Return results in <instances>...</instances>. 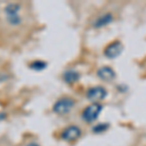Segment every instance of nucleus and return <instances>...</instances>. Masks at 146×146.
<instances>
[{"mask_svg":"<svg viewBox=\"0 0 146 146\" xmlns=\"http://www.w3.org/2000/svg\"><path fill=\"white\" fill-rule=\"evenodd\" d=\"M103 110V105L100 102H92L87 105L81 112V120L86 124H95L100 118Z\"/></svg>","mask_w":146,"mask_h":146,"instance_id":"f257e3e1","label":"nucleus"},{"mask_svg":"<svg viewBox=\"0 0 146 146\" xmlns=\"http://www.w3.org/2000/svg\"><path fill=\"white\" fill-rule=\"evenodd\" d=\"M76 100L70 96H62L53 104L52 111L58 116H66L74 109Z\"/></svg>","mask_w":146,"mask_h":146,"instance_id":"f03ea898","label":"nucleus"},{"mask_svg":"<svg viewBox=\"0 0 146 146\" xmlns=\"http://www.w3.org/2000/svg\"><path fill=\"white\" fill-rule=\"evenodd\" d=\"M83 135V131L78 125H68L62 129L60 133V138L64 142L73 143L78 141Z\"/></svg>","mask_w":146,"mask_h":146,"instance_id":"7ed1b4c3","label":"nucleus"},{"mask_svg":"<svg viewBox=\"0 0 146 146\" xmlns=\"http://www.w3.org/2000/svg\"><path fill=\"white\" fill-rule=\"evenodd\" d=\"M87 100L92 101V102H101L107 98L108 92L103 86H94L90 87L88 90L86 91Z\"/></svg>","mask_w":146,"mask_h":146,"instance_id":"20e7f679","label":"nucleus"},{"mask_svg":"<svg viewBox=\"0 0 146 146\" xmlns=\"http://www.w3.org/2000/svg\"><path fill=\"white\" fill-rule=\"evenodd\" d=\"M125 46L120 40H114L109 43L103 50V56L108 60H115L122 55Z\"/></svg>","mask_w":146,"mask_h":146,"instance_id":"39448f33","label":"nucleus"},{"mask_svg":"<svg viewBox=\"0 0 146 146\" xmlns=\"http://www.w3.org/2000/svg\"><path fill=\"white\" fill-rule=\"evenodd\" d=\"M114 21V15L110 12H106L101 15L98 16L94 22L92 23V27L95 29H100V28L106 27L109 25H111Z\"/></svg>","mask_w":146,"mask_h":146,"instance_id":"423d86ee","label":"nucleus"},{"mask_svg":"<svg viewBox=\"0 0 146 146\" xmlns=\"http://www.w3.org/2000/svg\"><path fill=\"white\" fill-rule=\"evenodd\" d=\"M96 76H98L101 81L110 83V82H113L116 79L117 74L111 66L103 65V66L100 67L96 70Z\"/></svg>","mask_w":146,"mask_h":146,"instance_id":"0eeeda50","label":"nucleus"},{"mask_svg":"<svg viewBox=\"0 0 146 146\" xmlns=\"http://www.w3.org/2000/svg\"><path fill=\"white\" fill-rule=\"evenodd\" d=\"M81 74L76 69H67L62 73V80L68 85H73L79 81Z\"/></svg>","mask_w":146,"mask_h":146,"instance_id":"6e6552de","label":"nucleus"},{"mask_svg":"<svg viewBox=\"0 0 146 146\" xmlns=\"http://www.w3.org/2000/svg\"><path fill=\"white\" fill-rule=\"evenodd\" d=\"M110 128V124L109 123H105V122H102V123H98V124H94L92 126V133H95V135H101V133H104L109 129Z\"/></svg>","mask_w":146,"mask_h":146,"instance_id":"1a4fd4ad","label":"nucleus"},{"mask_svg":"<svg viewBox=\"0 0 146 146\" xmlns=\"http://www.w3.org/2000/svg\"><path fill=\"white\" fill-rule=\"evenodd\" d=\"M22 7L19 3H9L8 5L5 7L4 12H5V16L10 15H16V14H20Z\"/></svg>","mask_w":146,"mask_h":146,"instance_id":"9d476101","label":"nucleus"},{"mask_svg":"<svg viewBox=\"0 0 146 146\" xmlns=\"http://www.w3.org/2000/svg\"><path fill=\"white\" fill-rule=\"evenodd\" d=\"M48 64H47L46 62L44 60H33V62H30L29 64V68L34 71H37V72H40V71H43L44 69H46Z\"/></svg>","mask_w":146,"mask_h":146,"instance_id":"9b49d317","label":"nucleus"},{"mask_svg":"<svg viewBox=\"0 0 146 146\" xmlns=\"http://www.w3.org/2000/svg\"><path fill=\"white\" fill-rule=\"evenodd\" d=\"M6 20H7V23H8L10 25H12V27H19L23 22V19L21 17L20 14L6 16Z\"/></svg>","mask_w":146,"mask_h":146,"instance_id":"f8f14e48","label":"nucleus"},{"mask_svg":"<svg viewBox=\"0 0 146 146\" xmlns=\"http://www.w3.org/2000/svg\"><path fill=\"white\" fill-rule=\"evenodd\" d=\"M25 146H41V145H40L38 142H36V141H29V142H27Z\"/></svg>","mask_w":146,"mask_h":146,"instance_id":"ddd939ff","label":"nucleus"},{"mask_svg":"<svg viewBox=\"0 0 146 146\" xmlns=\"http://www.w3.org/2000/svg\"><path fill=\"white\" fill-rule=\"evenodd\" d=\"M7 117V114L4 112H1L0 113V121H3V120H5Z\"/></svg>","mask_w":146,"mask_h":146,"instance_id":"4468645a","label":"nucleus"}]
</instances>
